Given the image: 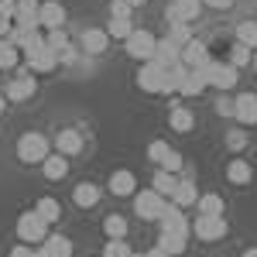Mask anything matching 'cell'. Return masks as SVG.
I'll list each match as a JSON object with an SVG mask.
<instances>
[{
    "mask_svg": "<svg viewBox=\"0 0 257 257\" xmlns=\"http://www.w3.org/2000/svg\"><path fill=\"white\" fill-rule=\"evenodd\" d=\"M165 38L172 41V45H178V48H185V45L192 41V31H189V28H185L182 21H175V24L168 28V35H165Z\"/></svg>",
    "mask_w": 257,
    "mask_h": 257,
    "instance_id": "34",
    "label": "cell"
},
{
    "mask_svg": "<svg viewBox=\"0 0 257 257\" xmlns=\"http://www.w3.org/2000/svg\"><path fill=\"white\" fill-rule=\"evenodd\" d=\"M131 254H134V250H131L123 240H110V243L103 247V257H131Z\"/></svg>",
    "mask_w": 257,
    "mask_h": 257,
    "instance_id": "37",
    "label": "cell"
},
{
    "mask_svg": "<svg viewBox=\"0 0 257 257\" xmlns=\"http://www.w3.org/2000/svg\"><path fill=\"white\" fill-rule=\"evenodd\" d=\"M18 240L21 243H45L48 240V219L38 216V209H28L18 216Z\"/></svg>",
    "mask_w": 257,
    "mask_h": 257,
    "instance_id": "3",
    "label": "cell"
},
{
    "mask_svg": "<svg viewBox=\"0 0 257 257\" xmlns=\"http://www.w3.org/2000/svg\"><path fill=\"white\" fill-rule=\"evenodd\" d=\"M254 62V48H247V45H233L230 48V65H237V69H243V65H250Z\"/></svg>",
    "mask_w": 257,
    "mask_h": 257,
    "instance_id": "35",
    "label": "cell"
},
{
    "mask_svg": "<svg viewBox=\"0 0 257 257\" xmlns=\"http://www.w3.org/2000/svg\"><path fill=\"white\" fill-rule=\"evenodd\" d=\"M11 28H14V21H11V18H0V38H7V35H11Z\"/></svg>",
    "mask_w": 257,
    "mask_h": 257,
    "instance_id": "47",
    "label": "cell"
},
{
    "mask_svg": "<svg viewBox=\"0 0 257 257\" xmlns=\"http://www.w3.org/2000/svg\"><path fill=\"white\" fill-rule=\"evenodd\" d=\"M14 11H18V0H0V18L14 21Z\"/></svg>",
    "mask_w": 257,
    "mask_h": 257,
    "instance_id": "43",
    "label": "cell"
},
{
    "mask_svg": "<svg viewBox=\"0 0 257 257\" xmlns=\"http://www.w3.org/2000/svg\"><path fill=\"white\" fill-rule=\"evenodd\" d=\"M110 192H113V196H134V192H138L134 172H113V175H110Z\"/></svg>",
    "mask_w": 257,
    "mask_h": 257,
    "instance_id": "19",
    "label": "cell"
},
{
    "mask_svg": "<svg viewBox=\"0 0 257 257\" xmlns=\"http://www.w3.org/2000/svg\"><path fill=\"white\" fill-rule=\"evenodd\" d=\"M250 65H254V69H257V48H254V62H250Z\"/></svg>",
    "mask_w": 257,
    "mask_h": 257,
    "instance_id": "53",
    "label": "cell"
},
{
    "mask_svg": "<svg viewBox=\"0 0 257 257\" xmlns=\"http://www.w3.org/2000/svg\"><path fill=\"white\" fill-rule=\"evenodd\" d=\"M168 123H172V131L185 134V131H192V127H196V117H192V110H185V106H172Z\"/></svg>",
    "mask_w": 257,
    "mask_h": 257,
    "instance_id": "23",
    "label": "cell"
},
{
    "mask_svg": "<svg viewBox=\"0 0 257 257\" xmlns=\"http://www.w3.org/2000/svg\"><path fill=\"white\" fill-rule=\"evenodd\" d=\"M131 257H148V254H131Z\"/></svg>",
    "mask_w": 257,
    "mask_h": 257,
    "instance_id": "54",
    "label": "cell"
},
{
    "mask_svg": "<svg viewBox=\"0 0 257 257\" xmlns=\"http://www.w3.org/2000/svg\"><path fill=\"white\" fill-rule=\"evenodd\" d=\"M151 189H158L165 199H172V196H175V189H178L175 172H165V168H158V172H155V182H151Z\"/></svg>",
    "mask_w": 257,
    "mask_h": 257,
    "instance_id": "24",
    "label": "cell"
},
{
    "mask_svg": "<svg viewBox=\"0 0 257 257\" xmlns=\"http://www.w3.org/2000/svg\"><path fill=\"white\" fill-rule=\"evenodd\" d=\"M185 243H189V237H178V233H161L158 237V247H165L172 257L185 254Z\"/></svg>",
    "mask_w": 257,
    "mask_h": 257,
    "instance_id": "31",
    "label": "cell"
},
{
    "mask_svg": "<svg viewBox=\"0 0 257 257\" xmlns=\"http://www.w3.org/2000/svg\"><path fill=\"white\" fill-rule=\"evenodd\" d=\"M99 196H103V192H99L96 182H79V185L72 189V202H76L79 209H93L99 202Z\"/></svg>",
    "mask_w": 257,
    "mask_h": 257,
    "instance_id": "15",
    "label": "cell"
},
{
    "mask_svg": "<svg viewBox=\"0 0 257 257\" xmlns=\"http://www.w3.org/2000/svg\"><path fill=\"white\" fill-rule=\"evenodd\" d=\"M131 11H134V7H131L127 0H113V4H110V18H131Z\"/></svg>",
    "mask_w": 257,
    "mask_h": 257,
    "instance_id": "41",
    "label": "cell"
},
{
    "mask_svg": "<svg viewBox=\"0 0 257 257\" xmlns=\"http://www.w3.org/2000/svg\"><path fill=\"white\" fill-rule=\"evenodd\" d=\"M206 7H213V11H226V7H233V0H202Z\"/></svg>",
    "mask_w": 257,
    "mask_h": 257,
    "instance_id": "45",
    "label": "cell"
},
{
    "mask_svg": "<svg viewBox=\"0 0 257 257\" xmlns=\"http://www.w3.org/2000/svg\"><path fill=\"white\" fill-rule=\"evenodd\" d=\"M59 62H62V65H72V62H76V48L69 45L65 52H59Z\"/></svg>",
    "mask_w": 257,
    "mask_h": 257,
    "instance_id": "44",
    "label": "cell"
},
{
    "mask_svg": "<svg viewBox=\"0 0 257 257\" xmlns=\"http://www.w3.org/2000/svg\"><path fill=\"white\" fill-rule=\"evenodd\" d=\"M35 89H38L35 76H31V72H24V76H18L14 82H7V86H4V96H7V103H21V99H31V96H35Z\"/></svg>",
    "mask_w": 257,
    "mask_h": 257,
    "instance_id": "11",
    "label": "cell"
},
{
    "mask_svg": "<svg viewBox=\"0 0 257 257\" xmlns=\"http://www.w3.org/2000/svg\"><path fill=\"white\" fill-rule=\"evenodd\" d=\"M233 117L240 123H257V93H240L233 99Z\"/></svg>",
    "mask_w": 257,
    "mask_h": 257,
    "instance_id": "13",
    "label": "cell"
},
{
    "mask_svg": "<svg viewBox=\"0 0 257 257\" xmlns=\"http://www.w3.org/2000/svg\"><path fill=\"white\" fill-rule=\"evenodd\" d=\"M226 219L223 216H202L199 213V219H192V233H196L199 240H223L226 237Z\"/></svg>",
    "mask_w": 257,
    "mask_h": 257,
    "instance_id": "9",
    "label": "cell"
},
{
    "mask_svg": "<svg viewBox=\"0 0 257 257\" xmlns=\"http://www.w3.org/2000/svg\"><path fill=\"white\" fill-rule=\"evenodd\" d=\"M196 206L202 216H223V196H216V192H202Z\"/></svg>",
    "mask_w": 257,
    "mask_h": 257,
    "instance_id": "25",
    "label": "cell"
},
{
    "mask_svg": "<svg viewBox=\"0 0 257 257\" xmlns=\"http://www.w3.org/2000/svg\"><path fill=\"white\" fill-rule=\"evenodd\" d=\"M165 206H168V199L161 196L158 189H148V192H138V196H134V213H138L141 219H155V223H158L161 213H165Z\"/></svg>",
    "mask_w": 257,
    "mask_h": 257,
    "instance_id": "6",
    "label": "cell"
},
{
    "mask_svg": "<svg viewBox=\"0 0 257 257\" xmlns=\"http://www.w3.org/2000/svg\"><path fill=\"white\" fill-rule=\"evenodd\" d=\"M226 148H233V151L247 148V134H243V131H230V134H226Z\"/></svg>",
    "mask_w": 257,
    "mask_h": 257,
    "instance_id": "40",
    "label": "cell"
},
{
    "mask_svg": "<svg viewBox=\"0 0 257 257\" xmlns=\"http://www.w3.org/2000/svg\"><path fill=\"white\" fill-rule=\"evenodd\" d=\"M155 62H161L165 69H175L178 62H182V48L172 45L168 38H158V48H155Z\"/></svg>",
    "mask_w": 257,
    "mask_h": 257,
    "instance_id": "18",
    "label": "cell"
},
{
    "mask_svg": "<svg viewBox=\"0 0 257 257\" xmlns=\"http://www.w3.org/2000/svg\"><path fill=\"white\" fill-rule=\"evenodd\" d=\"M158 226H161V233H178V237H189V233H192V223L185 219V213H182L178 202H168V206H165Z\"/></svg>",
    "mask_w": 257,
    "mask_h": 257,
    "instance_id": "7",
    "label": "cell"
},
{
    "mask_svg": "<svg viewBox=\"0 0 257 257\" xmlns=\"http://www.w3.org/2000/svg\"><path fill=\"white\" fill-rule=\"evenodd\" d=\"M148 257H172V254H168L165 247H158V243H155V247H148Z\"/></svg>",
    "mask_w": 257,
    "mask_h": 257,
    "instance_id": "48",
    "label": "cell"
},
{
    "mask_svg": "<svg viewBox=\"0 0 257 257\" xmlns=\"http://www.w3.org/2000/svg\"><path fill=\"white\" fill-rule=\"evenodd\" d=\"M226 178H230L233 185H247V182L254 178V168H250V161H243V158H233L230 165H226Z\"/></svg>",
    "mask_w": 257,
    "mask_h": 257,
    "instance_id": "22",
    "label": "cell"
},
{
    "mask_svg": "<svg viewBox=\"0 0 257 257\" xmlns=\"http://www.w3.org/2000/svg\"><path fill=\"white\" fill-rule=\"evenodd\" d=\"M237 41L247 48H257V21H240L237 24Z\"/></svg>",
    "mask_w": 257,
    "mask_h": 257,
    "instance_id": "32",
    "label": "cell"
},
{
    "mask_svg": "<svg viewBox=\"0 0 257 257\" xmlns=\"http://www.w3.org/2000/svg\"><path fill=\"white\" fill-rule=\"evenodd\" d=\"M4 106H7V96H4V93H0V113H4Z\"/></svg>",
    "mask_w": 257,
    "mask_h": 257,
    "instance_id": "51",
    "label": "cell"
},
{
    "mask_svg": "<svg viewBox=\"0 0 257 257\" xmlns=\"http://www.w3.org/2000/svg\"><path fill=\"white\" fill-rule=\"evenodd\" d=\"M216 113H219V117H233V99L226 96V93L216 99Z\"/></svg>",
    "mask_w": 257,
    "mask_h": 257,
    "instance_id": "42",
    "label": "cell"
},
{
    "mask_svg": "<svg viewBox=\"0 0 257 257\" xmlns=\"http://www.w3.org/2000/svg\"><path fill=\"white\" fill-rule=\"evenodd\" d=\"M182 62H185L189 69H202V65L209 62V48H206V41L192 38L185 48H182Z\"/></svg>",
    "mask_w": 257,
    "mask_h": 257,
    "instance_id": "14",
    "label": "cell"
},
{
    "mask_svg": "<svg viewBox=\"0 0 257 257\" xmlns=\"http://www.w3.org/2000/svg\"><path fill=\"white\" fill-rule=\"evenodd\" d=\"M165 82H168V69H165L161 62H155V59L141 62V69H138V86L144 89V93H165Z\"/></svg>",
    "mask_w": 257,
    "mask_h": 257,
    "instance_id": "4",
    "label": "cell"
},
{
    "mask_svg": "<svg viewBox=\"0 0 257 257\" xmlns=\"http://www.w3.org/2000/svg\"><path fill=\"white\" fill-rule=\"evenodd\" d=\"M168 151H172V148H168L165 141H151V148H148V161H155V165H161Z\"/></svg>",
    "mask_w": 257,
    "mask_h": 257,
    "instance_id": "38",
    "label": "cell"
},
{
    "mask_svg": "<svg viewBox=\"0 0 257 257\" xmlns=\"http://www.w3.org/2000/svg\"><path fill=\"white\" fill-rule=\"evenodd\" d=\"M199 11H202V0H168L165 18H168V24H175V21L189 24V21L199 18Z\"/></svg>",
    "mask_w": 257,
    "mask_h": 257,
    "instance_id": "10",
    "label": "cell"
},
{
    "mask_svg": "<svg viewBox=\"0 0 257 257\" xmlns=\"http://www.w3.org/2000/svg\"><path fill=\"white\" fill-rule=\"evenodd\" d=\"M45 250L52 257H72V240L62 237V233H52V237L45 240Z\"/></svg>",
    "mask_w": 257,
    "mask_h": 257,
    "instance_id": "28",
    "label": "cell"
},
{
    "mask_svg": "<svg viewBox=\"0 0 257 257\" xmlns=\"http://www.w3.org/2000/svg\"><path fill=\"white\" fill-rule=\"evenodd\" d=\"M41 172H45L48 182H59V178H65V172H69V158H65V155H48V158L41 161Z\"/></svg>",
    "mask_w": 257,
    "mask_h": 257,
    "instance_id": "20",
    "label": "cell"
},
{
    "mask_svg": "<svg viewBox=\"0 0 257 257\" xmlns=\"http://www.w3.org/2000/svg\"><path fill=\"white\" fill-rule=\"evenodd\" d=\"M196 72L206 79V86H216V89H223V93H230V89L237 86V65H230V62L209 59L202 69H196Z\"/></svg>",
    "mask_w": 257,
    "mask_h": 257,
    "instance_id": "1",
    "label": "cell"
},
{
    "mask_svg": "<svg viewBox=\"0 0 257 257\" xmlns=\"http://www.w3.org/2000/svg\"><path fill=\"white\" fill-rule=\"evenodd\" d=\"M106 45H110L106 28H89V31L82 35V52H86V55H103V52H106Z\"/></svg>",
    "mask_w": 257,
    "mask_h": 257,
    "instance_id": "16",
    "label": "cell"
},
{
    "mask_svg": "<svg viewBox=\"0 0 257 257\" xmlns=\"http://www.w3.org/2000/svg\"><path fill=\"white\" fill-rule=\"evenodd\" d=\"M240 257H257V247H250V250H243Z\"/></svg>",
    "mask_w": 257,
    "mask_h": 257,
    "instance_id": "50",
    "label": "cell"
},
{
    "mask_svg": "<svg viewBox=\"0 0 257 257\" xmlns=\"http://www.w3.org/2000/svg\"><path fill=\"white\" fill-rule=\"evenodd\" d=\"M38 24L41 28H65V7H62L59 0H45L41 4V11H38Z\"/></svg>",
    "mask_w": 257,
    "mask_h": 257,
    "instance_id": "12",
    "label": "cell"
},
{
    "mask_svg": "<svg viewBox=\"0 0 257 257\" xmlns=\"http://www.w3.org/2000/svg\"><path fill=\"white\" fill-rule=\"evenodd\" d=\"M202 89H206V79L199 76L196 69H189V76L182 79V86H178V93H182V96H189V99H192V96H199Z\"/></svg>",
    "mask_w": 257,
    "mask_h": 257,
    "instance_id": "29",
    "label": "cell"
},
{
    "mask_svg": "<svg viewBox=\"0 0 257 257\" xmlns=\"http://www.w3.org/2000/svg\"><path fill=\"white\" fill-rule=\"evenodd\" d=\"M106 35L117 41H127L134 35V24H131V18H110L106 21Z\"/></svg>",
    "mask_w": 257,
    "mask_h": 257,
    "instance_id": "26",
    "label": "cell"
},
{
    "mask_svg": "<svg viewBox=\"0 0 257 257\" xmlns=\"http://www.w3.org/2000/svg\"><path fill=\"white\" fill-rule=\"evenodd\" d=\"M24 62H28V69H31V72H38V76L55 72V69L62 65L59 52H55V48H48V45H41V48H35V52H24Z\"/></svg>",
    "mask_w": 257,
    "mask_h": 257,
    "instance_id": "8",
    "label": "cell"
},
{
    "mask_svg": "<svg viewBox=\"0 0 257 257\" xmlns=\"http://www.w3.org/2000/svg\"><path fill=\"white\" fill-rule=\"evenodd\" d=\"M48 155H52V144H48L45 134L28 131V134H21V138H18V158L21 161H28V165H41Z\"/></svg>",
    "mask_w": 257,
    "mask_h": 257,
    "instance_id": "2",
    "label": "cell"
},
{
    "mask_svg": "<svg viewBox=\"0 0 257 257\" xmlns=\"http://www.w3.org/2000/svg\"><path fill=\"white\" fill-rule=\"evenodd\" d=\"M45 45H48V48H55V52H65L72 41H69V35H65V28H52V31H48V38H45Z\"/></svg>",
    "mask_w": 257,
    "mask_h": 257,
    "instance_id": "36",
    "label": "cell"
},
{
    "mask_svg": "<svg viewBox=\"0 0 257 257\" xmlns=\"http://www.w3.org/2000/svg\"><path fill=\"white\" fill-rule=\"evenodd\" d=\"M172 202H178L182 209H185V206H196L199 202L196 182H192V178H178V189H175V196H172Z\"/></svg>",
    "mask_w": 257,
    "mask_h": 257,
    "instance_id": "21",
    "label": "cell"
},
{
    "mask_svg": "<svg viewBox=\"0 0 257 257\" xmlns=\"http://www.w3.org/2000/svg\"><path fill=\"white\" fill-rule=\"evenodd\" d=\"M103 233L110 240H123L127 237V219L120 216V213H110V216L103 219Z\"/></svg>",
    "mask_w": 257,
    "mask_h": 257,
    "instance_id": "27",
    "label": "cell"
},
{
    "mask_svg": "<svg viewBox=\"0 0 257 257\" xmlns=\"http://www.w3.org/2000/svg\"><path fill=\"white\" fill-rule=\"evenodd\" d=\"M127 4H131V7H138V4H144V0H127Z\"/></svg>",
    "mask_w": 257,
    "mask_h": 257,
    "instance_id": "52",
    "label": "cell"
},
{
    "mask_svg": "<svg viewBox=\"0 0 257 257\" xmlns=\"http://www.w3.org/2000/svg\"><path fill=\"white\" fill-rule=\"evenodd\" d=\"M127 45V55L131 59H138V62H148V59H155V48H158V38L148 31V28H134V35L123 41Z\"/></svg>",
    "mask_w": 257,
    "mask_h": 257,
    "instance_id": "5",
    "label": "cell"
},
{
    "mask_svg": "<svg viewBox=\"0 0 257 257\" xmlns=\"http://www.w3.org/2000/svg\"><path fill=\"white\" fill-rule=\"evenodd\" d=\"M21 62V48L11 45V38H0V69H14Z\"/></svg>",
    "mask_w": 257,
    "mask_h": 257,
    "instance_id": "30",
    "label": "cell"
},
{
    "mask_svg": "<svg viewBox=\"0 0 257 257\" xmlns=\"http://www.w3.org/2000/svg\"><path fill=\"white\" fill-rule=\"evenodd\" d=\"M11 257H35L31 247H11Z\"/></svg>",
    "mask_w": 257,
    "mask_h": 257,
    "instance_id": "46",
    "label": "cell"
},
{
    "mask_svg": "<svg viewBox=\"0 0 257 257\" xmlns=\"http://www.w3.org/2000/svg\"><path fill=\"white\" fill-rule=\"evenodd\" d=\"M161 168H165V172H182V155H178V151H168V155H165V161H161Z\"/></svg>",
    "mask_w": 257,
    "mask_h": 257,
    "instance_id": "39",
    "label": "cell"
},
{
    "mask_svg": "<svg viewBox=\"0 0 257 257\" xmlns=\"http://www.w3.org/2000/svg\"><path fill=\"white\" fill-rule=\"evenodd\" d=\"M35 257H52V254L45 250V243H38V250H35Z\"/></svg>",
    "mask_w": 257,
    "mask_h": 257,
    "instance_id": "49",
    "label": "cell"
},
{
    "mask_svg": "<svg viewBox=\"0 0 257 257\" xmlns=\"http://www.w3.org/2000/svg\"><path fill=\"white\" fill-rule=\"evenodd\" d=\"M35 209H38V216H41V219H48V223H55V219L62 216V206H59V202H55L52 196L38 199V206H35Z\"/></svg>",
    "mask_w": 257,
    "mask_h": 257,
    "instance_id": "33",
    "label": "cell"
},
{
    "mask_svg": "<svg viewBox=\"0 0 257 257\" xmlns=\"http://www.w3.org/2000/svg\"><path fill=\"white\" fill-rule=\"evenodd\" d=\"M55 151L59 155H65V158H72V155H79L82 151V134L79 131H59V138H55Z\"/></svg>",
    "mask_w": 257,
    "mask_h": 257,
    "instance_id": "17",
    "label": "cell"
}]
</instances>
